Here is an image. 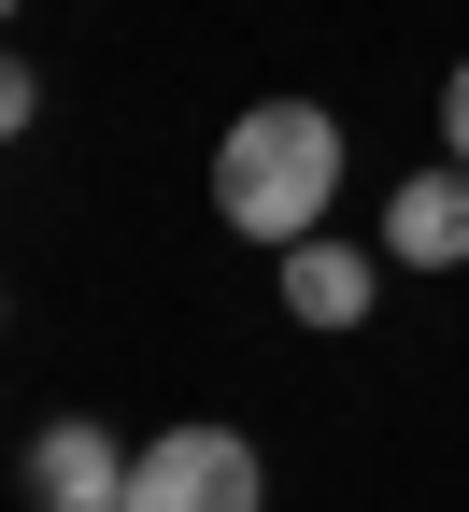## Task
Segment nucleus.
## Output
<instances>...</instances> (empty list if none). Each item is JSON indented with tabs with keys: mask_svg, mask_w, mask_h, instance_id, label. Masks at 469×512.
Instances as JSON below:
<instances>
[{
	"mask_svg": "<svg viewBox=\"0 0 469 512\" xmlns=\"http://www.w3.org/2000/svg\"><path fill=\"white\" fill-rule=\"evenodd\" d=\"M327 200H342V114H313V100H256L228 114V143H214V214L242 242H313Z\"/></svg>",
	"mask_w": 469,
	"mask_h": 512,
	"instance_id": "1",
	"label": "nucleus"
},
{
	"mask_svg": "<svg viewBox=\"0 0 469 512\" xmlns=\"http://www.w3.org/2000/svg\"><path fill=\"white\" fill-rule=\"evenodd\" d=\"M128 512H271V470L242 427H157L128 456Z\"/></svg>",
	"mask_w": 469,
	"mask_h": 512,
	"instance_id": "2",
	"label": "nucleus"
},
{
	"mask_svg": "<svg viewBox=\"0 0 469 512\" xmlns=\"http://www.w3.org/2000/svg\"><path fill=\"white\" fill-rule=\"evenodd\" d=\"M128 456H143V441H114L100 413H57L29 441V498L43 512H128Z\"/></svg>",
	"mask_w": 469,
	"mask_h": 512,
	"instance_id": "3",
	"label": "nucleus"
},
{
	"mask_svg": "<svg viewBox=\"0 0 469 512\" xmlns=\"http://www.w3.org/2000/svg\"><path fill=\"white\" fill-rule=\"evenodd\" d=\"M384 256H398V271H469V171L455 157L384 200Z\"/></svg>",
	"mask_w": 469,
	"mask_h": 512,
	"instance_id": "4",
	"label": "nucleus"
},
{
	"mask_svg": "<svg viewBox=\"0 0 469 512\" xmlns=\"http://www.w3.org/2000/svg\"><path fill=\"white\" fill-rule=\"evenodd\" d=\"M370 299H384V271H370V256L356 242H285V313H299V328H370Z\"/></svg>",
	"mask_w": 469,
	"mask_h": 512,
	"instance_id": "5",
	"label": "nucleus"
},
{
	"mask_svg": "<svg viewBox=\"0 0 469 512\" xmlns=\"http://www.w3.org/2000/svg\"><path fill=\"white\" fill-rule=\"evenodd\" d=\"M441 157L469 171V57H455V86H441Z\"/></svg>",
	"mask_w": 469,
	"mask_h": 512,
	"instance_id": "6",
	"label": "nucleus"
}]
</instances>
